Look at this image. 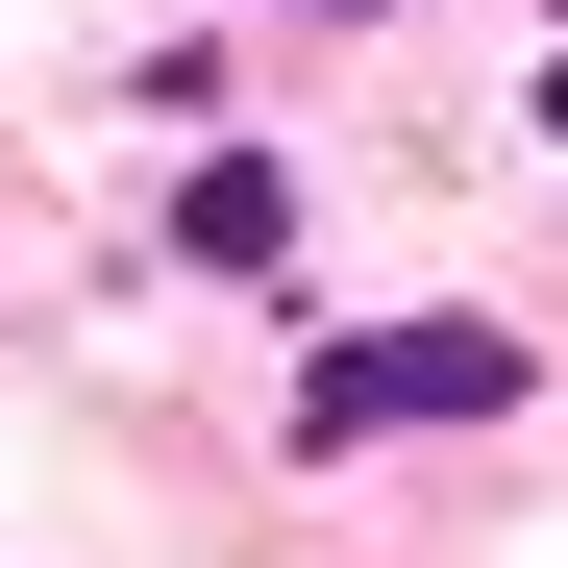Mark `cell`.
Returning <instances> with one entry per match:
<instances>
[{
  "label": "cell",
  "instance_id": "1",
  "mask_svg": "<svg viewBox=\"0 0 568 568\" xmlns=\"http://www.w3.org/2000/svg\"><path fill=\"white\" fill-rule=\"evenodd\" d=\"M495 396H519V346H495V322H420V346H322V371H297V420H322V445H371V420H495Z\"/></svg>",
  "mask_w": 568,
  "mask_h": 568
},
{
  "label": "cell",
  "instance_id": "2",
  "mask_svg": "<svg viewBox=\"0 0 568 568\" xmlns=\"http://www.w3.org/2000/svg\"><path fill=\"white\" fill-rule=\"evenodd\" d=\"M173 247H199V272H272V247H297V199H272V173L223 149V173H199V199H173Z\"/></svg>",
  "mask_w": 568,
  "mask_h": 568
}]
</instances>
